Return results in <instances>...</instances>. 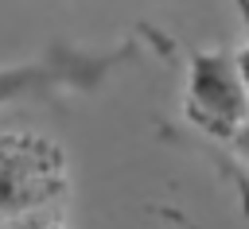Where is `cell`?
<instances>
[{
    "label": "cell",
    "mask_w": 249,
    "mask_h": 229,
    "mask_svg": "<svg viewBox=\"0 0 249 229\" xmlns=\"http://www.w3.org/2000/svg\"><path fill=\"white\" fill-rule=\"evenodd\" d=\"M70 163L43 132H0V229H70Z\"/></svg>",
    "instance_id": "6da1fadb"
},
{
    "label": "cell",
    "mask_w": 249,
    "mask_h": 229,
    "mask_svg": "<svg viewBox=\"0 0 249 229\" xmlns=\"http://www.w3.org/2000/svg\"><path fill=\"white\" fill-rule=\"evenodd\" d=\"M233 8H237V16H241V23H245V47L237 50V70H241L245 89H249V0H233Z\"/></svg>",
    "instance_id": "277c9868"
},
{
    "label": "cell",
    "mask_w": 249,
    "mask_h": 229,
    "mask_svg": "<svg viewBox=\"0 0 249 229\" xmlns=\"http://www.w3.org/2000/svg\"><path fill=\"white\" fill-rule=\"evenodd\" d=\"M140 39H117L109 47H86L70 39H54L31 58L0 62V109L89 97L105 82H113L128 62H136Z\"/></svg>",
    "instance_id": "7a4b0ae2"
},
{
    "label": "cell",
    "mask_w": 249,
    "mask_h": 229,
    "mask_svg": "<svg viewBox=\"0 0 249 229\" xmlns=\"http://www.w3.org/2000/svg\"><path fill=\"white\" fill-rule=\"evenodd\" d=\"M245 113H249V89L237 70V54L230 50L195 54L187 74V116L214 136H233Z\"/></svg>",
    "instance_id": "3957f363"
}]
</instances>
